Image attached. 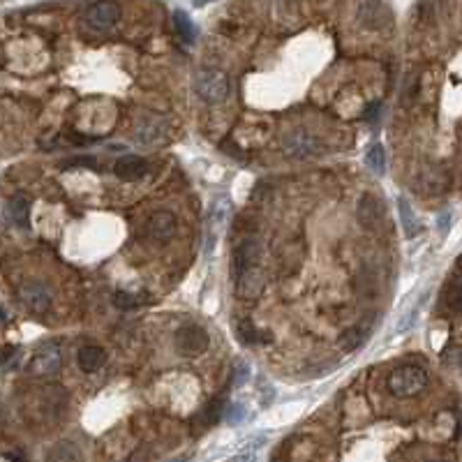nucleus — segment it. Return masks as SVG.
<instances>
[{"label": "nucleus", "mask_w": 462, "mask_h": 462, "mask_svg": "<svg viewBox=\"0 0 462 462\" xmlns=\"http://www.w3.org/2000/svg\"><path fill=\"white\" fill-rule=\"evenodd\" d=\"M427 386V372L421 365L405 363L391 370L389 375V391L396 398H414Z\"/></svg>", "instance_id": "f257e3e1"}, {"label": "nucleus", "mask_w": 462, "mask_h": 462, "mask_svg": "<svg viewBox=\"0 0 462 462\" xmlns=\"http://www.w3.org/2000/svg\"><path fill=\"white\" fill-rule=\"evenodd\" d=\"M282 153L291 159H305L324 153V141L308 130H291L282 139Z\"/></svg>", "instance_id": "f03ea898"}, {"label": "nucleus", "mask_w": 462, "mask_h": 462, "mask_svg": "<svg viewBox=\"0 0 462 462\" xmlns=\"http://www.w3.org/2000/svg\"><path fill=\"white\" fill-rule=\"evenodd\" d=\"M195 90L208 104H220L229 97V79L222 70H201L195 79Z\"/></svg>", "instance_id": "7ed1b4c3"}, {"label": "nucleus", "mask_w": 462, "mask_h": 462, "mask_svg": "<svg viewBox=\"0 0 462 462\" xmlns=\"http://www.w3.org/2000/svg\"><path fill=\"white\" fill-rule=\"evenodd\" d=\"M208 342L211 340H208L206 329H201L199 324H188V326H181V329L176 331L174 347L181 356L197 358L208 349Z\"/></svg>", "instance_id": "20e7f679"}, {"label": "nucleus", "mask_w": 462, "mask_h": 462, "mask_svg": "<svg viewBox=\"0 0 462 462\" xmlns=\"http://www.w3.org/2000/svg\"><path fill=\"white\" fill-rule=\"evenodd\" d=\"M61 370V349L56 342H44L39 344L35 356L28 363V372L35 377H51Z\"/></svg>", "instance_id": "39448f33"}, {"label": "nucleus", "mask_w": 462, "mask_h": 462, "mask_svg": "<svg viewBox=\"0 0 462 462\" xmlns=\"http://www.w3.org/2000/svg\"><path fill=\"white\" fill-rule=\"evenodd\" d=\"M236 284H238V296L255 300L262 296V291L266 289V271L262 266H250L243 268V271L236 275Z\"/></svg>", "instance_id": "423d86ee"}, {"label": "nucleus", "mask_w": 462, "mask_h": 462, "mask_svg": "<svg viewBox=\"0 0 462 462\" xmlns=\"http://www.w3.org/2000/svg\"><path fill=\"white\" fill-rule=\"evenodd\" d=\"M19 298L23 300V305L32 310L35 315L47 312V310L51 308V291H49L47 284L39 280H28L23 284L19 291Z\"/></svg>", "instance_id": "0eeeda50"}, {"label": "nucleus", "mask_w": 462, "mask_h": 462, "mask_svg": "<svg viewBox=\"0 0 462 462\" xmlns=\"http://www.w3.org/2000/svg\"><path fill=\"white\" fill-rule=\"evenodd\" d=\"M166 137V123L159 116L146 114L137 121V130H134V139L144 146H155Z\"/></svg>", "instance_id": "6e6552de"}, {"label": "nucleus", "mask_w": 462, "mask_h": 462, "mask_svg": "<svg viewBox=\"0 0 462 462\" xmlns=\"http://www.w3.org/2000/svg\"><path fill=\"white\" fill-rule=\"evenodd\" d=\"M356 217L363 229L377 231L384 222V204L379 197L375 195H363L360 197V204L356 208Z\"/></svg>", "instance_id": "1a4fd4ad"}, {"label": "nucleus", "mask_w": 462, "mask_h": 462, "mask_svg": "<svg viewBox=\"0 0 462 462\" xmlns=\"http://www.w3.org/2000/svg\"><path fill=\"white\" fill-rule=\"evenodd\" d=\"M121 19V7L116 3H95L86 10V23L95 30H109Z\"/></svg>", "instance_id": "9d476101"}, {"label": "nucleus", "mask_w": 462, "mask_h": 462, "mask_svg": "<svg viewBox=\"0 0 462 462\" xmlns=\"http://www.w3.org/2000/svg\"><path fill=\"white\" fill-rule=\"evenodd\" d=\"M174 233H176V215L174 213L155 211L148 217V236L153 241L164 243V241H169Z\"/></svg>", "instance_id": "9b49d317"}, {"label": "nucleus", "mask_w": 462, "mask_h": 462, "mask_svg": "<svg viewBox=\"0 0 462 462\" xmlns=\"http://www.w3.org/2000/svg\"><path fill=\"white\" fill-rule=\"evenodd\" d=\"M358 21L365 28H384L391 23V10L382 3H360L358 5Z\"/></svg>", "instance_id": "f8f14e48"}, {"label": "nucleus", "mask_w": 462, "mask_h": 462, "mask_svg": "<svg viewBox=\"0 0 462 462\" xmlns=\"http://www.w3.org/2000/svg\"><path fill=\"white\" fill-rule=\"evenodd\" d=\"M114 171L123 181H141L148 174V162L139 155H125L116 162Z\"/></svg>", "instance_id": "ddd939ff"}, {"label": "nucleus", "mask_w": 462, "mask_h": 462, "mask_svg": "<svg viewBox=\"0 0 462 462\" xmlns=\"http://www.w3.org/2000/svg\"><path fill=\"white\" fill-rule=\"evenodd\" d=\"M259 257H262V248H259L257 241H243L233 250V275H238L243 268H250V266H257Z\"/></svg>", "instance_id": "4468645a"}, {"label": "nucleus", "mask_w": 462, "mask_h": 462, "mask_svg": "<svg viewBox=\"0 0 462 462\" xmlns=\"http://www.w3.org/2000/svg\"><path fill=\"white\" fill-rule=\"evenodd\" d=\"M47 462H83V451L72 442H58L49 449Z\"/></svg>", "instance_id": "2eb2a0df"}, {"label": "nucleus", "mask_w": 462, "mask_h": 462, "mask_svg": "<svg viewBox=\"0 0 462 462\" xmlns=\"http://www.w3.org/2000/svg\"><path fill=\"white\" fill-rule=\"evenodd\" d=\"M77 360H79V367H81L86 375L97 372V370L107 363V351H104L102 347H83V349L79 351Z\"/></svg>", "instance_id": "dca6fc26"}, {"label": "nucleus", "mask_w": 462, "mask_h": 462, "mask_svg": "<svg viewBox=\"0 0 462 462\" xmlns=\"http://www.w3.org/2000/svg\"><path fill=\"white\" fill-rule=\"evenodd\" d=\"M7 217L16 224V226H28L30 222V201L26 197L16 195L10 199L7 204Z\"/></svg>", "instance_id": "f3484780"}, {"label": "nucleus", "mask_w": 462, "mask_h": 462, "mask_svg": "<svg viewBox=\"0 0 462 462\" xmlns=\"http://www.w3.org/2000/svg\"><path fill=\"white\" fill-rule=\"evenodd\" d=\"M174 26L178 30V35L185 42H195L197 39V26L195 21L190 19V14H185L183 10H176L174 12Z\"/></svg>", "instance_id": "a211bd4d"}, {"label": "nucleus", "mask_w": 462, "mask_h": 462, "mask_svg": "<svg viewBox=\"0 0 462 462\" xmlns=\"http://www.w3.org/2000/svg\"><path fill=\"white\" fill-rule=\"evenodd\" d=\"M367 331H370V326L367 324H360V326H356V329H351V331L344 333V338L340 340V344L347 351H354V349H358L360 344L367 340Z\"/></svg>", "instance_id": "6ab92c4d"}, {"label": "nucleus", "mask_w": 462, "mask_h": 462, "mask_svg": "<svg viewBox=\"0 0 462 462\" xmlns=\"http://www.w3.org/2000/svg\"><path fill=\"white\" fill-rule=\"evenodd\" d=\"M398 208H400V217H402V224H405V231H407V236H416L418 231H421V226H418V220H416V215L414 211L409 208V204L405 199H400L398 201Z\"/></svg>", "instance_id": "aec40b11"}, {"label": "nucleus", "mask_w": 462, "mask_h": 462, "mask_svg": "<svg viewBox=\"0 0 462 462\" xmlns=\"http://www.w3.org/2000/svg\"><path fill=\"white\" fill-rule=\"evenodd\" d=\"M365 164H367L375 174H384V169H386V153H384V148H382L379 144H375V146L367 148Z\"/></svg>", "instance_id": "412c9836"}, {"label": "nucleus", "mask_w": 462, "mask_h": 462, "mask_svg": "<svg viewBox=\"0 0 462 462\" xmlns=\"http://www.w3.org/2000/svg\"><path fill=\"white\" fill-rule=\"evenodd\" d=\"M460 296H462V291H460V275H458V268H456V273H453V280L446 287V308L451 310L453 315L460 312Z\"/></svg>", "instance_id": "4be33fe9"}, {"label": "nucleus", "mask_w": 462, "mask_h": 462, "mask_svg": "<svg viewBox=\"0 0 462 462\" xmlns=\"http://www.w3.org/2000/svg\"><path fill=\"white\" fill-rule=\"evenodd\" d=\"M222 416H224V400L215 398L211 405L204 409V425H213V423L220 421Z\"/></svg>", "instance_id": "5701e85b"}, {"label": "nucleus", "mask_w": 462, "mask_h": 462, "mask_svg": "<svg viewBox=\"0 0 462 462\" xmlns=\"http://www.w3.org/2000/svg\"><path fill=\"white\" fill-rule=\"evenodd\" d=\"M114 305L121 308V310H132V308L141 305V298L132 291H116L114 293Z\"/></svg>", "instance_id": "b1692460"}, {"label": "nucleus", "mask_w": 462, "mask_h": 462, "mask_svg": "<svg viewBox=\"0 0 462 462\" xmlns=\"http://www.w3.org/2000/svg\"><path fill=\"white\" fill-rule=\"evenodd\" d=\"M238 340L245 342V344H255V342L262 340V335H259V331L250 322H241L238 324Z\"/></svg>", "instance_id": "393cba45"}, {"label": "nucleus", "mask_w": 462, "mask_h": 462, "mask_svg": "<svg viewBox=\"0 0 462 462\" xmlns=\"http://www.w3.org/2000/svg\"><path fill=\"white\" fill-rule=\"evenodd\" d=\"M63 164H65V166H90V169H95V166H97V159L90 157V155H83V157L67 159V162H63Z\"/></svg>", "instance_id": "a878e982"}, {"label": "nucleus", "mask_w": 462, "mask_h": 462, "mask_svg": "<svg viewBox=\"0 0 462 462\" xmlns=\"http://www.w3.org/2000/svg\"><path fill=\"white\" fill-rule=\"evenodd\" d=\"M243 416H245V411H243L241 405H231L229 411H226V421H229V423H238Z\"/></svg>", "instance_id": "bb28decb"}, {"label": "nucleus", "mask_w": 462, "mask_h": 462, "mask_svg": "<svg viewBox=\"0 0 462 462\" xmlns=\"http://www.w3.org/2000/svg\"><path fill=\"white\" fill-rule=\"evenodd\" d=\"M233 462H255V453H241L233 458Z\"/></svg>", "instance_id": "cd10ccee"}, {"label": "nucleus", "mask_w": 462, "mask_h": 462, "mask_svg": "<svg viewBox=\"0 0 462 462\" xmlns=\"http://www.w3.org/2000/svg\"><path fill=\"white\" fill-rule=\"evenodd\" d=\"M139 460H141L139 456H134V458H130V460H125V462H139Z\"/></svg>", "instance_id": "c85d7f7f"}, {"label": "nucleus", "mask_w": 462, "mask_h": 462, "mask_svg": "<svg viewBox=\"0 0 462 462\" xmlns=\"http://www.w3.org/2000/svg\"><path fill=\"white\" fill-rule=\"evenodd\" d=\"M3 319H5V312H3V308H0V322H3Z\"/></svg>", "instance_id": "c756f323"}, {"label": "nucleus", "mask_w": 462, "mask_h": 462, "mask_svg": "<svg viewBox=\"0 0 462 462\" xmlns=\"http://www.w3.org/2000/svg\"><path fill=\"white\" fill-rule=\"evenodd\" d=\"M430 462H444V460H430Z\"/></svg>", "instance_id": "7c9ffc66"}, {"label": "nucleus", "mask_w": 462, "mask_h": 462, "mask_svg": "<svg viewBox=\"0 0 462 462\" xmlns=\"http://www.w3.org/2000/svg\"><path fill=\"white\" fill-rule=\"evenodd\" d=\"M176 462H185V460H176Z\"/></svg>", "instance_id": "2f4dec72"}]
</instances>
